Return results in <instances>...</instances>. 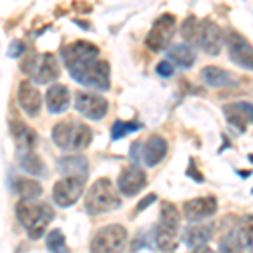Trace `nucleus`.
Returning a JSON list of instances; mask_svg holds the SVG:
<instances>
[{"instance_id": "f257e3e1", "label": "nucleus", "mask_w": 253, "mask_h": 253, "mask_svg": "<svg viewBox=\"0 0 253 253\" xmlns=\"http://www.w3.org/2000/svg\"><path fill=\"white\" fill-rule=\"evenodd\" d=\"M15 216L22 228H26L31 240H39L54 219V211L46 203H34V199H22L15 206Z\"/></svg>"}, {"instance_id": "f03ea898", "label": "nucleus", "mask_w": 253, "mask_h": 253, "mask_svg": "<svg viewBox=\"0 0 253 253\" xmlns=\"http://www.w3.org/2000/svg\"><path fill=\"white\" fill-rule=\"evenodd\" d=\"M91 128L78 120H63L52 128V142L63 150H84L91 144Z\"/></svg>"}, {"instance_id": "7ed1b4c3", "label": "nucleus", "mask_w": 253, "mask_h": 253, "mask_svg": "<svg viewBox=\"0 0 253 253\" xmlns=\"http://www.w3.org/2000/svg\"><path fill=\"white\" fill-rule=\"evenodd\" d=\"M122 201L118 198V191L112 181L107 177H101L89 187L84 198V210L89 214H103L120 208Z\"/></svg>"}, {"instance_id": "20e7f679", "label": "nucleus", "mask_w": 253, "mask_h": 253, "mask_svg": "<svg viewBox=\"0 0 253 253\" xmlns=\"http://www.w3.org/2000/svg\"><path fill=\"white\" fill-rule=\"evenodd\" d=\"M181 216L172 203L164 201L161 206V221L156 230V245L162 252H172L177 248V231Z\"/></svg>"}, {"instance_id": "39448f33", "label": "nucleus", "mask_w": 253, "mask_h": 253, "mask_svg": "<svg viewBox=\"0 0 253 253\" xmlns=\"http://www.w3.org/2000/svg\"><path fill=\"white\" fill-rule=\"evenodd\" d=\"M69 73L73 80L86 88L96 89V91H107L110 88V64L107 61L95 59Z\"/></svg>"}, {"instance_id": "423d86ee", "label": "nucleus", "mask_w": 253, "mask_h": 253, "mask_svg": "<svg viewBox=\"0 0 253 253\" xmlns=\"http://www.w3.org/2000/svg\"><path fill=\"white\" fill-rule=\"evenodd\" d=\"M175 32V15L172 14H162L159 15L150 27L149 34L145 38V46L152 52H162L170 47Z\"/></svg>"}, {"instance_id": "0eeeda50", "label": "nucleus", "mask_w": 253, "mask_h": 253, "mask_svg": "<svg viewBox=\"0 0 253 253\" xmlns=\"http://www.w3.org/2000/svg\"><path fill=\"white\" fill-rule=\"evenodd\" d=\"M126 243V230L122 224H108V226L98 230L93 236L89 248L91 252L101 253V252H120L124 250Z\"/></svg>"}, {"instance_id": "6e6552de", "label": "nucleus", "mask_w": 253, "mask_h": 253, "mask_svg": "<svg viewBox=\"0 0 253 253\" xmlns=\"http://www.w3.org/2000/svg\"><path fill=\"white\" fill-rule=\"evenodd\" d=\"M224 42H226L231 63L247 71H253V46L250 41L238 31H230L228 34H224Z\"/></svg>"}, {"instance_id": "1a4fd4ad", "label": "nucleus", "mask_w": 253, "mask_h": 253, "mask_svg": "<svg viewBox=\"0 0 253 253\" xmlns=\"http://www.w3.org/2000/svg\"><path fill=\"white\" fill-rule=\"evenodd\" d=\"M98 54H100L98 46L88 42V41H75V42L63 46V49H61V56H63L68 71H73V69H78L84 64L91 63L98 58Z\"/></svg>"}, {"instance_id": "9d476101", "label": "nucleus", "mask_w": 253, "mask_h": 253, "mask_svg": "<svg viewBox=\"0 0 253 253\" xmlns=\"http://www.w3.org/2000/svg\"><path fill=\"white\" fill-rule=\"evenodd\" d=\"M84 189V181L78 177H63L52 187V199L61 208L73 206L81 198Z\"/></svg>"}, {"instance_id": "9b49d317", "label": "nucleus", "mask_w": 253, "mask_h": 253, "mask_svg": "<svg viewBox=\"0 0 253 253\" xmlns=\"http://www.w3.org/2000/svg\"><path fill=\"white\" fill-rule=\"evenodd\" d=\"M75 108L78 110L83 117L89 118V120H101L108 112V101L103 96L95 95V93L78 91L76 93Z\"/></svg>"}, {"instance_id": "f8f14e48", "label": "nucleus", "mask_w": 253, "mask_h": 253, "mask_svg": "<svg viewBox=\"0 0 253 253\" xmlns=\"http://www.w3.org/2000/svg\"><path fill=\"white\" fill-rule=\"evenodd\" d=\"M224 44V32L216 22L201 20V32H199L198 46L210 56H218Z\"/></svg>"}, {"instance_id": "ddd939ff", "label": "nucleus", "mask_w": 253, "mask_h": 253, "mask_svg": "<svg viewBox=\"0 0 253 253\" xmlns=\"http://www.w3.org/2000/svg\"><path fill=\"white\" fill-rule=\"evenodd\" d=\"M118 191L126 198L137 196L147 184V175L140 167L130 166L126 169L122 170V174L118 175Z\"/></svg>"}, {"instance_id": "4468645a", "label": "nucleus", "mask_w": 253, "mask_h": 253, "mask_svg": "<svg viewBox=\"0 0 253 253\" xmlns=\"http://www.w3.org/2000/svg\"><path fill=\"white\" fill-rule=\"evenodd\" d=\"M228 247L231 250H253V216H247L242 223H238L226 236Z\"/></svg>"}, {"instance_id": "2eb2a0df", "label": "nucleus", "mask_w": 253, "mask_h": 253, "mask_svg": "<svg viewBox=\"0 0 253 253\" xmlns=\"http://www.w3.org/2000/svg\"><path fill=\"white\" fill-rule=\"evenodd\" d=\"M218 211V201L213 196H203L184 203V216L187 221L196 223L213 216Z\"/></svg>"}, {"instance_id": "dca6fc26", "label": "nucleus", "mask_w": 253, "mask_h": 253, "mask_svg": "<svg viewBox=\"0 0 253 253\" xmlns=\"http://www.w3.org/2000/svg\"><path fill=\"white\" fill-rule=\"evenodd\" d=\"M223 113L226 117L228 124L245 132L247 126L253 124V103L250 101H236V103H230L223 108Z\"/></svg>"}, {"instance_id": "f3484780", "label": "nucleus", "mask_w": 253, "mask_h": 253, "mask_svg": "<svg viewBox=\"0 0 253 253\" xmlns=\"http://www.w3.org/2000/svg\"><path fill=\"white\" fill-rule=\"evenodd\" d=\"M59 63L56 61L54 54L51 52H44L38 58V64H36L34 71H32V80L38 84H47L51 81H56L59 78Z\"/></svg>"}, {"instance_id": "a211bd4d", "label": "nucleus", "mask_w": 253, "mask_h": 253, "mask_svg": "<svg viewBox=\"0 0 253 253\" xmlns=\"http://www.w3.org/2000/svg\"><path fill=\"white\" fill-rule=\"evenodd\" d=\"M214 233L213 224H193L187 226L182 233V240H184L186 247L193 252L206 250V245L211 242Z\"/></svg>"}, {"instance_id": "6ab92c4d", "label": "nucleus", "mask_w": 253, "mask_h": 253, "mask_svg": "<svg viewBox=\"0 0 253 253\" xmlns=\"http://www.w3.org/2000/svg\"><path fill=\"white\" fill-rule=\"evenodd\" d=\"M88 161L83 156H68L58 161V172L64 177H78L86 182L88 179Z\"/></svg>"}, {"instance_id": "aec40b11", "label": "nucleus", "mask_w": 253, "mask_h": 253, "mask_svg": "<svg viewBox=\"0 0 253 253\" xmlns=\"http://www.w3.org/2000/svg\"><path fill=\"white\" fill-rule=\"evenodd\" d=\"M17 101L20 108L27 113L29 117H36L41 110V93L39 89H36L29 81H22L19 84L17 89Z\"/></svg>"}, {"instance_id": "412c9836", "label": "nucleus", "mask_w": 253, "mask_h": 253, "mask_svg": "<svg viewBox=\"0 0 253 253\" xmlns=\"http://www.w3.org/2000/svg\"><path fill=\"white\" fill-rule=\"evenodd\" d=\"M201 80L211 88H228L238 84V78L231 71L218 66H206L201 69Z\"/></svg>"}, {"instance_id": "4be33fe9", "label": "nucleus", "mask_w": 253, "mask_h": 253, "mask_svg": "<svg viewBox=\"0 0 253 253\" xmlns=\"http://www.w3.org/2000/svg\"><path fill=\"white\" fill-rule=\"evenodd\" d=\"M167 154V140L161 135H152L142 147V161L147 167L157 166Z\"/></svg>"}, {"instance_id": "5701e85b", "label": "nucleus", "mask_w": 253, "mask_h": 253, "mask_svg": "<svg viewBox=\"0 0 253 253\" xmlns=\"http://www.w3.org/2000/svg\"><path fill=\"white\" fill-rule=\"evenodd\" d=\"M10 133H12V137H14L17 147L20 150H24V152L32 150L36 145H38V135H36V132L29 125L24 124V122H19V120L12 122Z\"/></svg>"}, {"instance_id": "b1692460", "label": "nucleus", "mask_w": 253, "mask_h": 253, "mask_svg": "<svg viewBox=\"0 0 253 253\" xmlns=\"http://www.w3.org/2000/svg\"><path fill=\"white\" fill-rule=\"evenodd\" d=\"M46 105L51 113H64L69 108V89L64 84H54L46 93Z\"/></svg>"}, {"instance_id": "393cba45", "label": "nucleus", "mask_w": 253, "mask_h": 253, "mask_svg": "<svg viewBox=\"0 0 253 253\" xmlns=\"http://www.w3.org/2000/svg\"><path fill=\"white\" fill-rule=\"evenodd\" d=\"M167 58L172 61V64L182 68V69H189L194 66L196 63V52L191 44H175V46L167 49Z\"/></svg>"}, {"instance_id": "a878e982", "label": "nucleus", "mask_w": 253, "mask_h": 253, "mask_svg": "<svg viewBox=\"0 0 253 253\" xmlns=\"http://www.w3.org/2000/svg\"><path fill=\"white\" fill-rule=\"evenodd\" d=\"M14 193L22 199H36L42 194V187L38 181H32V179L26 177H15L14 184H12Z\"/></svg>"}, {"instance_id": "bb28decb", "label": "nucleus", "mask_w": 253, "mask_h": 253, "mask_svg": "<svg viewBox=\"0 0 253 253\" xmlns=\"http://www.w3.org/2000/svg\"><path fill=\"white\" fill-rule=\"evenodd\" d=\"M19 166L31 175H39V177L46 175V164L42 162V159L39 156H36V154H32L31 150L24 152L22 156L19 157Z\"/></svg>"}, {"instance_id": "cd10ccee", "label": "nucleus", "mask_w": 253, "mask_h": 253, "mask_svg": "<svg viewBox=\"0 0 253 253\" xmlns=\"http://www.w3.org/2000/svg\"><path fill=\"white\" fill-rule=\"evenodd\" d=\"M199 32H201V20H198L194 15H189L187 19H184V22L181 26V36L184 38L187 44L198 46Z\"/></svg>"}, {"instance_id": "c85d7f7f", "label": "nucleus", "mask_w": 253, "mask_h": 253, "mask_svg": "<svg viewBox=\"0 0 253 253\" xmlns=\"http://www.w3.org/2000/svg\"><path fill=\"white\" fill-rule=\"evenodd\" d=\"M144 128V125L138 124V122H124V120H117L112 126V140H120L126 135L138 130Z\"/></svg>"}, {"instance_id": "c756f323", "label": "nucleus", "mask_w": 253, "mask_h": 253, "mask_svg": "<svg viewBox=\"0 0 253 253\" xmlns=\"http://www.w3.org/2000/svg\"><path fill=\"white\" fill-rule=\"evenodd\" d=\"M46 245L51 252H68L66 250V238H64L63 231L61 230H52L51 233L47 235Z\"/></svg>"}, {"instance_id": "7c9ffc66", "label": "nucleus", "mask_w": 253, "mask_h": 253, "mask_svg": "<svg viewBox=\"0 0 253 253\" xmlns=\"http://www.w3.org/2000/svg\"><path fill=\"white\" fill-rule=\"evenodd\" d=\"M24 52H26V44H24L22 41H19V39H14L10 42V46H9L7 56L15 59V58H20V56H24Z\"/></svg>"}, {"instance_id": "2f4dec72", "label": "nucleus", "mask_w": 253, "mask_h": 253, "mask_svg": "<svg viewBox=\"0 0 253 253\" xmlns=\"http://www.w3.org/2000/svg\"><path fill=\"white\" fill-rule=\"evenodd\" d=\"M157 75L162 76V78H169V76L174 75V64H170L169 61H161L156 68Z\"/></svg>"}, {"instance_id": "473e14b6", "label": "nucleus", "mask_w": 253, "mask_h": 253, "mask_svg": "<svg viewBox=\"0 0 253 253\" xmlns=\"http://www.w3.org/2000/svg\"><path fill=\"white\" fill-rule=\"evenodd\" d=\"M38 54H29L26 59L22 61V64H20V69H22L24 73H27V75H32V71H34L36 64H38Z\"/></svg>"}, {"instance_id": "72a5a7b5", "label": "nucleus", "mask_w": 253, "mask_h": 253, "mask_svg": "<svg viewBox=\"0 0 253 253\" xmlns=\"http://www.w3.org/2000/svg\"><path fill=\"white\" fill-rule=\"evenodd\" d=\"M156 199H157V196L156 194H149V196H145L144 199H140V203L137 205L135 208V213H142L144 210H147L152 203H156Z\"/></svg>"}, {"instance_id": "f704fd0d", "label": "nucleus", "mask_w": 253, "mask_h": 253, "mask_svg": "<svg viewBox=\"0 0 253 253\" xmlns=\"http://www.w3.org/2000/svg\"><path fill=\"white\" fill-rule=\"evenodd\" d=\"M186 174L189 175V177H193L194 181H203V175L196 172V166H194V161H193V159H191V161H189V167H187Z\"/></svg>"}, {"instance_id": "c9c22d12", "label": "nucleus", "mask_w": 253, "mask_h": 253, "mask_svg": "<svg viewBox=\"0 0 253 253\" xmlns=\"http://www.w3.org/2000/svg\"><path fill=\"white\" fill-rule=\"evenodd\" d=\"M142 150V142H133L132 147H130V159H133V161H138V152ZM142 154V152H140Z\"/></svg>"}, {"instance_id": "e433bc0d", "label": "nucleus", "mask_w": 253, "mask_h": 253, "mask_svg": "<svg viewBox=\"0 0 253 253\" xmlns=\"http://www.w3.org/2000/svg\"><path fill=\"white\" fill-rule=\"evenodd\" d=\"M248 161H250V162H253V154H252V156H248Z\"/></svg>"}]
</instances>
